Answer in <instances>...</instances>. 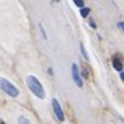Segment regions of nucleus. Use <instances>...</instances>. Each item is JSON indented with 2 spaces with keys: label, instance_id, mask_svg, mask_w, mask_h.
Segmentation results:
<instances>
[{
  "label": "nucleus",
  "instance_id": "nucleus-8",
  "mask_svg": "<svg viewBox=\"0 0 124 124\" xmlns=\"http://www.w3.org/2000/svg\"><path fill=\"white\" fill-rule=\"evenodd\" d=\"M80 51H82L83 58H85V59H87V54H86V49H85V46H83V44H80Z\"/></svg>",
  "mask_w": 124,
  "mask_h": 124
},
{
  "label": "nucleus",
  "instance_id": "nucleus-2",
  "mask_svg": "<svg viewBox=\"0 0 124 124\" xmlns=\"http://www.w3.org/2000/svg\"><path fill=\"white\" fill-rule=\"evenodd\" d=\"M0 87H1L3 92H6L8 96H11V97H17V96H18V89H17L13 83L7 82L4 78L0 79Z\"/></svg>",
  "mask_w": 124,
  "mask_h": 124
},
{
  "label": "nucleus",
  "instance_id": "nucleus-4",
  "mask_svg": "<svg viewBox=\"0 0 124 124\" xmlns=\"http://www.w3.org/2000/svg\"><path fill=\"white\" fill-rule=\"evenodd\" d=\"M72 78H73V82L76 83V86H79V87L83 86V80L80 78V73H79V69H78L76 63H72Z\"/></svg>",
  "mask_w": 124,
  "mask_h": 124
},
{
  "label": "nucleus",
  "instance_id": "nucleus-11",
  "mask_svg": "<svg viewBox=\"0 0 124 124\" xmlns=\"http://www.w3.org/2000/svg\"><path fill=\"white\" fill-rule=\"evenodd\" d=\"M120 78H121V80H123V82H124V70H123V72H121V75H120Z\"/></svg>",
  "mask_w": 124,
  "mask_h": 124
},
{
  "label": "nucleus",
  "instance_id": "nucleus-7",
  "mask_svg": "<svg viewBox=\"0 0 124 124\" xmlns=\"http://www.w3.org/2000/svg\"><path fill=\"white\" fill-rule=\"evenodd\" d=\"M89 11H90V10H89V8H82V10H80V14H82V17H87V14H89Z\"/></svg>",
  "mask_w": 124,
  "mask_h": 124
},
{
  "label": "nucleus",
  "instance_id": "nucleus-1",
  "mask_svg": "<svg viewBox=\"0 0 124 124\" xmlns=\"http://www.w3.org/2000/svg\"><path fill=\"white\" fill-rule=\"evenodd\" d=\"M27 86H28V89L31 92L34 93V96H37L38 99H44L45 97V90H44L42 85L39 83V80L35 76L30 75L27 78Z\"/></svg>",
  "mask_w": 124,
  "mask_h": 124
},
{
  "label": "nucleus",
  "instance_id": "nucleus-12",
  "mask_svg": "<svg viewBox=\"0 0 124 124\" xmlns=\"http://www.w3.org/2000/svg\"><path fill=\"white\" fill-rule=\"evenodd\" d=\"M1 124H6V123H4V121H1Z\"/></svg>",
  "mask_w": 124,
  "mask_h": 124
},
{
  "label": "nucleus",
  "instance_id": "nucleus-5",
  "mask_svg": "<svg viewBox=\"0 0 124 124\" xmlns=\"http://www.w3.org/2000/svg\"><path fill=\"white\" fill-rule=\"evenodd\" d=\"M113 68L114 69H117V70H121V61L118 59V58H113Z\"/></svg>",
  "mask_w": 124,
  "mask_h": 124
},
{
  "label": "nucleus",
  "instance_id": "nucleus-9",
  "mask_svg": "<svg viewBox=\"0 0 124 124\" xmlns=\"http://www.w3.org/2000/svg\"><path fill=\"white\" fill-rule=\"evenodd\" d=\"M73 1H75V4H76L78 7L83 8V0H73Z\"/></svg>",
  "mask_w": 124,
  "mask_h": 124
},
{
  "label": "nucleus",
  "instance_id": "nucleus-10",
  "mask_svg": "<svg viewBox=\"0 0 124 124\" xmlns=\"http://www.w3.org/2000/svg\"><path fill=\"white\" fill-rule=\"evenodd\" d=\"M118 27H120V28L124 31V23H118Z\"/></svg>",
  "mask_w": 124,
  "mask_h": 124
},
{
  "label": "nucleus",
  "instance_id": "nucleus-3",
  "mask_svg": "<svg viewBox=\"0 0 124 124\" xmlns=\"http://www.w3.org/2000/svg\"><path fill=\"white\" fill-rule=\"evenodd\" d=\"M52 108H54V113H55V116H56V118L61 123H63L65 121V116H63V111H62V108H61V104H59V101L56 100V99L52 100Z\"/></svg>",
  "mask_w": 124,
  "mask_h": 124
},
{
  "label": "nucleus",
  "instance_id": "nucleus-6",
  "mask_svg": "<svg viewBox=\"0 0 124 124\" xmlns=\"http://www.w3.org/2000/svg\"><path fill=\"white\" fill-rule=\"evenodd\" d=\"M18 124H30V121H28L25 117L21 116V117H18Z\"/></svg>",
  "mask_w": 124,
  "mask_h": 124
}]
</instances>
